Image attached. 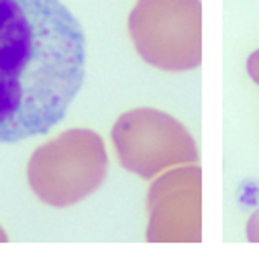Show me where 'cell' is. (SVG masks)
<instances>
[{
  "mask_svg": "<svg viewBox=\"0 0 259 253\" xmlns=\"http://www.w3.org/2000/svg\"><path fill=\"white\" fill-rule=\"evenodd\" d=\"M247 72L253 78V82L259 86V49L249 55V59H247Z\"/></svg>",
  "mask_w": 259,
  "mask_h": 253,
  "instance_id": "7",
  "label": "cell"
},
{
  "mask_svg": "<svg viewBox=\"0 0 259 253\" xmlns=\"http://www.w3.org/2000/svg\"><path fill=\"white\" fill-rule=\"evenodd\" d=\"M108 170L104 141L90 129H70L39 145L29 159L27 180L49 206H72L96 192Z\"/></svg>",
  "mask_w": 259,
  "mask_h": 253,
  "instance_id": "2",
  "label": "cell"
},
{
  "mask_svg": "<svg viewBox=\"0 0 259 253\" xmlns=\"http://www.w3.org/2000/svg\"><path fill=\"white\" fill-rule=\"evenodd\" d=\"M128 33L139 55L159 70L186 72L202 61L200 0H137Z\"/></svg>",
  "mask_w": 259,
  "mask_h": 253,
  "instance_id": "3",
  "label": "cell"
},
{
  "mask_svg": "<svg viewBox=\"0 0 259 253\" xmlns=\"http://www.w3.org/2000/svg\"><path fill=\"white\" fill-rule=\"evenodd\" d=\"M247 239L251 243H259V210L253 213L247 223Z\"/></svg>",
  "mask_w": 259,
  "mask_h": 253,
  "instance_id": "6",
  "label": "cell"
},
{
  "mask_svg": "<svg viewBox=\"0 0 259 253\" xmlns=\"http://www.w3.org/2000/svg\"><path fill=\"white\" fill-rule=\"evenodd\" d=\"M112 143L124 170L139 178L198 161V147L186 126L157 108H133L112 126Z\"/></svg>",
  "mask_w": 259,
  "mask_h": 253,
  "instance_id": "4",
  "label": "cell"
},
{
  "mask_svg": "<svg viewBox=\"0 0 259 253\" xmlns=\"http://www.w3.org/2000/svg\"><path fill=\"white\" fill-rule=\"evenodd\" d=\"M84 31L59 0H0V143L45 135L84 82Z\"/></svg>",
  "mask_w": 259,
  "mask_h": 253,
  "instance_id": "1",
  "label": "cell"
},
{
  "mask_svg": "<svg viewBox=\"0 0 259 253\" xmlns=\"http://www.w3.org/2000/svg\"><path fill=\"white\" fill-rule=\"evenodd\" d=\"M5 241H9V237H7V233L0 229V243H5Z\"/></svg>",
  "mask_w": 259,
  "mask_h": 253,
  "instance_id": "8",
  "label": "cell"
},
{
  "mask_svg": "<svg viewBox=\"0 0 259 253\" xmlns=\"http://www.w3.org/2000/svg\"><path fill=\"white\" fill-rule=\"evenodd\" d=\"M202 170L176 167L153 182L147 194L151 243H194L202 237Z\"/></svg>",
  "mask_w": 259,
  "mask_h": 253,
  "instance_id": "5",
  "label": "cell"
}]
</instances>
